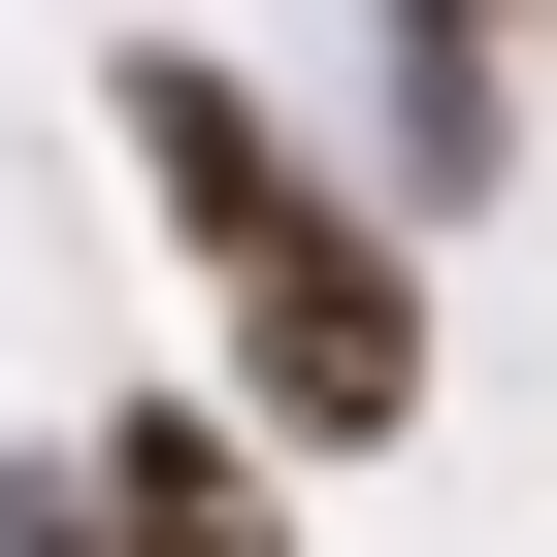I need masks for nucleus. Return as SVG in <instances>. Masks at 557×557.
Wrapping results in <instances>:
<instances>
[{
    "mask_svg": "<svg viewBox=\"0 0 557 557\" xmlns=\"http://www.w3.org/2000/svg\"><path fill=\"white\" fill-rule=\"evenodd\" d=\"M524 66H557V0H524Z\"/></svg>",
    "mask_w": 557,
    "mask_h": 557,
    "instance_id": "5",
    "label": "nucleus"
},
{
    "mask_svg": "<svg viewBox=\"0 0 557 557\" xmlns=\"http://www.w3.org/2000/svg\"><path fill=\"white\" fill-rule=\"evenodd\" d=\"M0 557H99V459H0Z\"/></svg>",
    "mask_w": 557,
    "mask_h": 557,
    "instance_id": "4",
    "label": "nucleus"
},
{
    "mask_svg": "<svg viewBox=\"0 0 557 557\" xmlns=\"http://www.w3.org/2000/svg\"><path fill=\"white\" fill-rule=\"evenodd\" d=\"M524 164V0H394V197H492Z\"/></svg>",
    "mask_w": 557,
    "mask_h": 557,
    "instance_id": "3",
    "label": "nucleus"
},
{
    "mask_svg": "<svg viewBox=\"0 0 557 557\" xmlns=\"http://www.w3.org/2000/svg\"><path fill=\"white\" fill-rule=\"evenodd\" d=\"M66 459H99V557H296V459H262L230 394H99Z\"/></svg>",
    "mask_w": 557,
    "mask_h": 557,
    "instance_id": "2",
    "label": "nucleus"
},
{
    "mask_svg": "<svg viewBox=\"0 0 557 557\" xmlns=\"http://www.w3.org/2000/svg\"><path fill=\"white\" fill-rule=\"evenodd\" d=\"M230 426L262 459H394L426 426V262H394V197H329V230L230 262Z\"/></svg>",
    "mask_w": 557,
    "mask_h": 557,
    "instance_id": "1",
    "label": "nucleus"
}]
</instances>
